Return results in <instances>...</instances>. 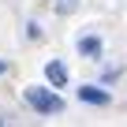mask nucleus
Listing matches in <instances>:
<instances>
[{
	"label": "nucleus",
	"instance_id": "nucleus-1",
	"mask_svg": "<svg viewBox=\"0 0 127 127\" xmlns=\"http://www.w3.org/2000/svg\"><path fill=\"white\" fill-rule=\"evenodd\" d=\"M23 101H26L37 116H60V112H64V97H60L52 86H26V90H23Z\"/></svg>",
	"mask_w": 127,
	"mask_h": 127
},
{
	"label": "nucleus",
	"instance_id": "nucleus-2",
	"mask_svg": "<svg viewBox=\"0 0 127 127\" xmlns=\"http://www.w3.org/2000/svg\"><path fill=\"white\" fill-rule=\"evenodd\" d=\"M75 49H79V56H86V60H101V56H105V41H101V34H79Z\"/></svg>",
	"mask_w": 127,
	"mask_h": 127
},
{
	"label": "nucleus",
	"instance_id": "nucleus-3",
	"mask_svg": "<svg viewBox=\"0 0 127 127\" xmlns=\"http://www.w3.org/2000/svg\"><path fill=\"white\" fill-rule=\"evenodd\" d=\"M79 101H82V105H97V108H105V105L112 101V94H108L105 86H79Z\"/></svg>",
	"mask_w": 127,
	"mask_h": 127
},
{
	"label": "nucleus",
	"instance_id": "nucleus-4",
	"mask_svg": "<svg viewBox=\"0 0 127 127\" xmlns=\"http://www.w3.org/2000/svg\"><path fill=\"white\" fill-rule=\"evenodd\" d=\"M45 79H49V86L52 90H60V86H67V64H64V60H49L45 64Z\"/></svg>",
	"mask_w": 127,
	"mask_h": 127
},
{
	"label": "nucleus",
	"instance_id": "nucleus-5",
	"mask_svg": "<svg viewBox=\"0 0 127 127\" xmlns=\"http://www.w3.org/2000/svg\"><path fill=\"white\" fill-rule=\"evenodd\" d=\"M52 11L56 15H75L79 11V0H52Z\"/></svg>",
	"mask_w": 127,
	"mask_h": 127
},
{
	"label": "nucleus",
	"instance_id": "nucleus-6",
	"mask_svg": "<svg viewBox=\"0 0 127 127\" xmlns=\"http://www.w3.org/2000/svg\"><path fill=\"white\" fill-rule=\"evenodd\" d=\"M4 71H8V64H4V60H0V75H4Z\"/></svg>",
	"mask_w": 127,
	"mask_h": 127
},
{
	"label": "nucleus",
	"instance_id": "nucleus-7",
	"mask_svg": "<svg viewBox=\"0 0 127 127\" xmlns=\"http://www.w3.org/2000/svg\"><path fill=\"white\" fill-rule=\"evenodd\" d=\"M0 127H11V123H8V120H4V116H0Z\"/></svg>",
	"mask_w": 127,
	"mask_h": 127
}]
</instances>
